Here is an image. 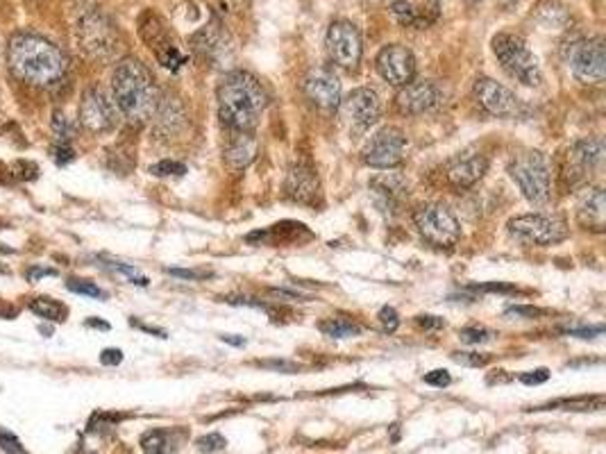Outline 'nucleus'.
I'll list each match as a JSON object with an SVG mask.
<instances>
[{
  "label": "nucleus",
  "mask_w": 606,
  "mask_h": 454,
  "mask_svg": "<svg viewBox=\"0 0 606 454\" xmlns=\"http://www.w3.org/2000/svg\"><path fill=\"white\" fill-rule=\"evenodd\" d=\"M0 448L7 449L10 454H25L21 440L16 439L14 434H10V431H5V430H0Z\"/></svg>",
  "instance_id": "nucleus-37"
},
{
  "label": "nucleus",
  "mask_w": 606,
  "mask_h": 454,
  "mask_svg": "<svg viewBox=\"0 0 606 454\" xmlns=\"http://www.w3.org/2000/svg\"><path fill=\"white\" fill-rule=\"evenodd\" d=\"M16 177H21V180H34V177H39V168L34 164H30V161H19L16 164Z\"/></svg>",
  "instance_id": "nucleus-42"
},
{
  "label": "nucleus",
  "mask_w": 606,
  "mask_h": 454,
  "mask_svg": "<svg viewBox=\"0 0 606 454\" xmlns=\"http://www.w3.org/2000/svg\"><path fill=\"white\" fill-rule=\"evenodd\" d=\"M150 173L157 177H171V176L180 177L186 173V164H182V161H176V159H161L150 166Z\"/></svg>",
  "instance_id": "nucleus-30"
},
{
  "label": "nucleus",
  "mask_w": 606,
  "mask_h": 454,
  "mask_svg": "<svg viewBox=\"0 0 606 454\" xmlns=\"http://www.w3.org/2000/svg\"><path fill=\"white\" fill-rule=\"evenodd\" d=\"M52 132L58 137V143H71V139L76 137V125L62 112H55L52 114Z\"/></svg>",
  "instance_id": "nucleus-28"
},
{
  "label": "nucleus",
  "mask_w": 606,
  "mask_h": 454,
  "mask_svg": "<svg viewBox=\"0 0 606 454\" xmlns=\"http://www.w3.org/2000/svg\"><path fill=\"white\" fill-rule=\"evenodd\" d=\"M303 86L307 98L321 109H334L341 104V82L330 68H312Z\"/></svg>",
  "instance_id": "nucleus-15"
},
{
  "label": "nucleus",
  "mask_w": 606,
  "mask_h": 454,
  "mask_svg": "<svg viewBox=\"0 0 606 454\" xmlns=\"http://www.w3.org/2000/svg\"><path fill=\"white\" fill-rule=\"evenodd\" d=\"M80 123L89 132H107L114 128V104L100 86H91L80 100Z\"/></svg>",
  "instance_id": "nucleus-14"
},
{
  "label": "nucleus",
  "mask_w": 606,
  "mask_h": 454,
  "mask_svg": "<svg viewBox=\"0 0 606 454\" xmlns=\"http://www.w3.org/2000/svg\"><path fill=\"white\" fill-rule=\"evenodd\" d=\"M0 255H14V248H7L0 243Z\"/></svg>",
  "instance_id": "nucleus-51"
},
{
  "label": "nucleus",
  "mask_w": 606,
  "mask_h": 454,
  "mask_svg": "<svg viewBox=\"0 0 606 454\" xmlns=\"http://www.w3.org/2000/svg\"><path fill=\"white\" fill-rule=\"evenodd\" d=\"M121 361H123V352H121L119 348H107V350H103V355H100V364L103 366H119Z\"/></svg>",
  "instance_id": "nucleus-41"
},
{
  "label": "nucleus",
  "mask_w": 606,
  "mask_h": 454,
  "mask_svg": "<svg viewBox=\"0 0 606 454\" xmlns=\"http://www.w3.org/2000/svg\"><path fill=\"white\" fill-rule=\"evenodd\" d=\"M77 37H80L82 50L94 59H107L119 48L116 46L119 39H116L114 25L109 23L100 12L82 16L80 23H77Z\"/></svg>",
  "instance_id": "nucleus-9"
},
{
  "label": "nucleus",
  "mask_w": 606,
  "mask_h": 454,
  "mask_svg": "<svg viewBox=\"0 0 606 454\" xmlns=\"http://www.w3.org/2000/svg\"><path fill=\"white\" fill-rule=\"evenodd\" d=\"M522 384H527V386H536V384H543L549 379V370L547 368H538V370H529V373H522L520 377Z\"/></svg>",
  "instance_id": "nucleus-39"
},
{
  "label": "nucleus",
  "mask_w": 606,
  "mask_h": 454,
  "mask_svg": "<svg viewBox=\"0 0 606 454\" xmlns=\"http://www.w3.org/2000/svg\"><path fill=\"white\" fill-rule=\"evenodd\" d=\"M327 52L337 67L355 68L361 62V52H364V41L361 32L350 21H334L327 30L325 37Z\"/></svg>",
  "instance_id": "nucleus-10"
},
{
  "label": "nucleus",
  "mask_w": 606,
  "mask_h": 454,
  "mask_svg": "<svg viewBox=\"0 0 606 454\" xmlns=\"http://www.w3.org/2000/svg\"><path fill=\"white\" fill-rule=\"evenodd\" d=\"M440 100H443V94H440L439 85H434V82L430 80H418V82L412 80L409 85H404L402 89H400L395 103H398V109L402 114L416 116V114H425L430 112V109L439 107Z\"/></svg>",
  "instance_id": "nucleus-16"
},
{
  "label": "nucleus",
  "mask_w": 606,
  "mask_h": 454,
  "mask_svg": "<svg viewBox=\"0 0 606 454\" xmlns=\"http://www.w3.org/2000/svg\"><path fill=\"white\" fill-rule=\"evenodd\" d=\"M318 330L322 331L325 336H332V339H350V336H359L361 327L357 325L355 321L350 318H327L318 325Z\"/></svg>",
  "instance_id": "nucleus-24"
},
{
  "label": "nucleus",
  "mask_w": 606,
  "mask_h": 454,
  "mask_svg": "<svg viewBox=\"0 0 606 454\" xmlns=\"http://www.w3.org/2000/svg\"><path fill=\"white\" fill-rule=\"evenodd\" d=\"M452 359H455L457 364L475 366V368L488 364V357L486 355H477V352H455V355H452Z\"/></svg>",
  "instance_id": "nucleus-34"
},
{
  "label": "nucleus",
  "mask_w": 606,
  "mask_h": 454,
  "mask_svg": "<svg viewBox=\"0 0 606 454\" xmlns=\"http://www.w3.org/2000/svg\"><path fill=\"white\" fill-rule=\"evenodd\" d=\"M257 150H259V146H257V139L252 137V132H234V137L225 146V164L232 170L246 168L255 161Z\"/></svg>",
  "instance_id": "nucleus-21"
},
{
  "label": "nucleus",
  "mask_w": 606,
  "mask_h": 454,
  "mask_svg": "<svg viewBox=\"0 0 606 454\" xmlns=\"http://www.w3.org/2000/svg\"><path fill=\"white\" fill-rule=\"evenodd\" d=\"M486 168L488 161L482 152H464L448 164L446 177L455 189H468L482 180Z\"/></svg>",
  "instance_id": "nucleus-19"
},
{
  "label": "nucleus",
  "mask_w": 606,
  "mask_h": 454,
  "mask_svg": "<svg viewBox=\"0 0 606 454\" xmlns=\"http://www.w3.org/2000/svg\"><path fill=\"white\" fill-rule=\"evenodd\" d=\"M509 173L520 186L522 195L531 204H545L549 200V164L543 152H520L509 164Z\"/></svg>",
  "instance_id": "nucleus-5"
},
{
  "label": "nucleus",
  "mask_w": 606,
  "mask_h": 454,
  "mask_svg": "<svg viewBox=\"0 0 606 454\" xmlns=\"http://www.w3.org/2000/svg\"><path fill=\"white\" fill-rule=\"evenodd\" d=\"M67 289L73 291V294H80V295H89V298H107V294H104L103 289H100L98 284H94L91 279H77V277H71L67 282Z\"/></svg>",
  "instance_id": "nucleus-29"
},
{
  "label": "nucleus",
  "mask_w": 606,
  "mask_h": 454,
  "mask_svg": "<svg viewBox=\"0 0 606 454\" xmlns=\"http://www.w3.org/2000/svg\"><path fill=\"white\" fill-rule=\"evenodd\" d=\"M475 291H491V294H518L516 286H509V284H482V286H473Z\"/></svg>",
  "instance_id": "nucleus-44"
},
{
  "label": "nucleus",
  "mask_w": 606,
  "mask_h": 454,
  "mask_svg": "<svg viewBox=\"0 0 606 454\" xmlns=\"http://www.w3.org/2000/svg\"><path fill=\"white\" fill-rule=\"evenodd\" d=\"M570 68L577 80L601 85L606 77V46L601 37L583 39L570 48Z\"/></svg>",
  "instance_id": "nucleus-8"
},
{
  "label": "nucleus",
  "mask_w": 606,
  "mask_h": 454,
  "mask_svg": "<svg viewBox=\"0 0 606 454\" xmlns=\"http://www.w3.org/2000/svg\"><path fill=\"white\" fill-rule=\"evenodd\" d=\"M459 339L464 343H470V346H479V343H486L493 339V331L486 327H464L459 331Z\"/></svg>",
  "instance_id": "nucleus-31"
},
{
  "label": "nucleus",
  "mask_w": 606,
  "mask_h": 454,
  "mask_svg": "<svg viewBox=\"0 0 606 454\" xmlns=\"http://www.w3.org/2000/svg\"><path fill=\"white\" fill-rule=\"evenodd\" d=\"M601 331H604V327L597 325V327H588V330H565V334L579 336V339H592V336H601Z\"/></svg>",
  "instance_id": "nucleus-47"
},
{
  "label": "nucleus",
  "mask_w": 606,
  "mask_h": 454,
  "mask_svg": "<svg viewBox=\"0 0 606 454\" xmlns=\"http://www.w3.org/2000/svg\"><path fill=\"white\" fill-rule=\"evenodd\" d=\"M375 64H377L379 76L393 86L409 85L413 76H416V57H413V52L407 46H400V43L384 46Z\"/></svg>",
  "instance_id": "nucleus-13"
},
{
  "label": "nucleus",
  "mask_w": 606,
  "mask_h": 454,
  "mask_svg": "<svg viewBox=\"0 0 606 454\" xmlns=\"http://www.w3.org/2000/svg\"><path fill=\"white\" fill-rule=\"evenodd\" d=\"M407 137L398 128H382L368 141L364 150V161L373 168H395L402 164Z\"/></svg>",
  "instance_id": "nucleus-11"
},
{
  "label": "nucleus",
  "mask_w": 606,
  "mask_h": 454,
  "mask_svg": "<svg viewBox=\"0 0 606 454\" xmlns=\"http://www.w3.org/2000/svg\"><path fill=\"white\" fill-rule=\"evenodd\" d=\"M418 232L436 248H452L461 239V225L446 204H422L413 213Z\"/></svg>",
  "instance_id": "nucleus-7"
},
{
  "label": "nucleus",
  "mask_w": 606,
  "mask_h": 454,
  "mask_svg": "<svg viewBox=\"0 0 606 454\" xmlns=\"http://www.w3.org/2000/svg\"><path fill=\"white\" fill-rule=\"evenodd\" d=\"M493 52L500 59L504 71L518 80L520 85L536 86L540 85L543 76H540L538 59L531 55V50L527 48L525 39L518 37V34L500 32L498 37L493 39Z\"/></svg>",
  "instance_id": "nucleus-4"
},
{
  "label": "nucleus",
  "mask_w": 606,
  "mask_h": 454,
  "mask_svg": "<svg viewBox=\"0 0 606 454\" xmlns=\"http://www.w3.org/2000/svg\"><path fill=\"white\" fill-rule=\"evenodd\" d=\"M604 407V397H573V400H556V403L545 404V409H565V412H592V409Z\"/></svg>",
  "instance_id": "nucleus-25"
},
{
  "label": "nucleus",
  "mask_w": 606,
  "mask_h": 454,
  "mask_svg": "<svg viewBox=\"0 0 606 454\" xmlns=\"http://www.w3.org/2000/svg\"><path fill=\"white\" fill-rule=\"evenodd\" d=\"M112 268L116 270V273H121L123 277H128L132 284H139V286H148V277H143L141 273H139L137 268H132V266H125V264H112Z\"/></svg>",
  "instance_id": "nucleus-36"
},
{
  "label": "nucleus",
  "mask_w": 606,
  "mask_h": 454,
  "mask_svg": "<svg viewBox=\"0 0 606 454\" xmlns=\"http://www.w3.org/2000/svg\"><path fill=\"white\" fill-rule=\"evenodd\" d=\"M28 307H30V312L34 313V316L43 318V321H50V322H64L68 316L67 304H62L59 300L48 298V295H37V298H30Z\"/></svg>",
  "instance_id": "nucleus-23"
},
{
  "label": "nucleus",
  "mask_w": 606,
  "mask_h": 454,
  "mask_svg": "<svg viewBox=\"0 0 606 454\" xmlns=\"http://www.w3.org/2000/svg\"><path fill=\"white\" fill-rule=\"evenodd\" d=\"M577 218L582 227L592 232H604L606 225V195L604 189H586L579 195Z\"/></svg>",
  "instance_id": "nucleus-20"
},
{
  "label": "nucleus",
  "mask_w": 606,
  "mask_h": 454,
  "mask_svg": "<svg viewBox=\"0 0 606 454\" xmlns=\"http://www.w3.org/2000/svg\"><path fill=\"white\" fill-rule=\"evenodd\" d=\"M221 339H223L225 343H232V346H246V339H237L234 334H223Z\"/></svg>",
  "instance_id": "nucleus-49"
},
{
  "label": "nucleus",
  "mask_w": 606,
  "mask_h": 454,
  "mask_svg": "<svg viewBox=\"0 0 606 454\" xmlns=\"http://www.w3.org/2000/svg\"><path fill=\"white\" fill-rule=\"evenodd\" d=\"M112 94H114L116 107L132 123L150 121L161 100L152 73L134 57L116 64L114 76H112Z\"/></svg>",
  "instance_id": "nucleus-3"
},
{
  "label": "nucleus",
  "mask_w": 606,
  "mask_h": 454,
  "mask_svg": "<svg viewBox=\"0 0 606 454\" xmlns=\"http://www.w3.org/2000/svg\"><path fill=\"white\" fill-rule=\"evenodd\" d=\"M379 322H382L384 331H395L400 325V316L398 312H395L393 307H382V312H379Z\"/></svg>",
  "instance_id": "nucleus-35"
},
{
  "label": "nucleus",
  "mask_w": 606,
  "mask_h": 454,
  "mask_svg": "<svg viewBox=\"0 0 606 454\" xmlns=\"http://www.w3.org/2000/svg\"><path fill=\"white\" fill-rule=\"evenodd\" d=\"M500 3H502V5H516L518 0H500Z\"/></svg>",
  "instance_id": "nucleus-52"
},
{
  "label": "nucleus",
  "mask_w": 606,
  "mask_h": 454,
  "mask_svg": "<svg viewBox=\"0 0 606 454\" xmlns=\"http://www.w3.org/2000/svg\"><path fill=\"white\" fill-rule=\"evenodd\" d=\"M343 114L352 121V125L357 128H370L375 121L379 119L382 114V104H379L377 94L368 86H359V89H352L350 95L341 103Z\"/></svg>",
  "instance_id": "nucleus-17"
},
{
  "label": "nucleus",
  "mask_w": 606,
  "mask_h": 454,
  "mask_svg": "<svg viewBox=\"0 0 606 454\" xmlns=\"http://www.w3.org/2000/svg\"><path fill=\"white\" fill-rule=\"evenodd\" d=\"M141 448L146 454H171L168 434L161 430H150L141 436Z\"/></svg>",
  "instance_id": "nucleus-27"
},
{
  "label": "nucleus",
  "mask_w": 606,
  "mask_h": 454,
  "mask_svg": "<svg viewBox=\"0 0 606 454\" xmlns=\"http://www.w3.org/2000/svg\"><path fill=\"white\" fill-rule=\"evenodd\" d=\"M218 116L232 132H252L268 104L264 86L246 71H232L218 85Z\"/></svg>",
  "instance_id": "nucleus-2"
},
{
  "label": "nucleus",
  "mask_w": 606,
  "mask_h": 454,
  "mask_svg": "<svg viewBox=\"0 0 606 454\" xmlns=\"http://www.w3.org/2000/svg\"><path fill=\"white\" fill-rule=\"evenodd\" d=\"M0 273H7V270H5V268H3V266H0Z\"/></svg>",
  "instance_id": "nucleus-53"
},
{
  "label": "nucleus",
  "mask_w": 606,
  "mask_h": 454,
  "mask_svg": "<svg viewBox=\"0 0 606 454\" xmlns=\"http://www.w3.org/2000/svg\"><path fill=\"white\" fill-rule=\"evenodd\" d=\"M52 159L58 166H67L68 161L76 159V150L71 148V143H58V146L52 148Z\"/></svg>",
  "instance_id": "nucleus-33"
},
{
  "label": "nucleus",
  "mask_w": 606,
  "mask_h": 454,
  "mask_svg": "<svg viewBox=\"0 0 606 454\" xmlns=\"http://www.w3.org/2000/svg\"><path fill=\"white\" fill-rule=\"evenodd\" d=\"M7 62L19 80L32 86H55L68 71V59L48 39L32 32L14 34L7 48Z\"/></svg>",
  "instance_id": "nucleus-1"
},
{
  "label": "nucleus",
  "mask_w": 606,
  "mask_h": 454,
  "mask_svg": "<svg viewBox=\"0 0 606 454\" xmlns=\"http://www.w3.org/2000/svg\"><path fill=\"white\" fill-rule=\"evenodd\" d=\"M168 273L177 275V277H186V279H198V277H207L209 275V273H195V270H177V268L168 270Z\"/></svg>",
  "instance_id": "nucleus-48"
},
{
  "label": "nucleus",
  "mask_w": 606,
  "mask_h": 454,
  "mask_svg": "<svg viewBox=\"0 0 606 454\" xmlns=\"http://www.w3.org/2000/svg\"><path fill=\"white\" fill-rule=\"evenodd\" d=\"M416 322L422 327V330H440V327L446 325L443 318H439V316H418Z\"/></svg>",
  "instance_id": "nucleus-46"
},
{
  "label": "nucleus",
  "mask_w": 606,
  "mask_h": 454,
  "mask_svg": "<svg viewBox=\"0 0 606 454\" xmlns=\"http://www.w3.org/2000/svg\"><path fill=\"white\" fill-rule=\"evenodd\" d=\"M425 384H430V386H436V388H443V386H450L452 377L448 370H431V373H427L425 377Z\"/></svg>",
  "instance_id": "nucleus-38"
},
{
  "label": "nucleus",
  "mask_w": 606,
  "mask_h": 454,
  "mask_svg": "<svg viewBox=\"0 0 606 454\" xmlns=\"http://www.w3.org/2000/svg\"><path fill=\"white\" fill-rule=\"evenodd\" d=\"M195 445H198L200 452L213 454V452H221V449L228 445V440H225L221 434H207V436H203V439H198V443Z\"/></svg>",
  "instance_id": "nucleus-32"
},
{
  "label": "nucleus",
  "mask_w": 606,
  "mask_h": 454,
  "mask_svg": "<svg viewBox=\"0 0 606 454\" xmlns=\"http://www.w3.org/2000/svg\"><path fill=\"white\" fill-rule=\"evenodd\" d=\"M259 366H264V368H270V370H282V373H295V370H300L298 364H294V361H285V359L261 361Z\"/></svg>",
  "instance_id": "nucleus-40"
},
{
  "label": "nucleus",
  "mask_w": 606,
  "mask_h": 454,
  "mask_svg": "<svg viewBox=\"0 0 606 454\" xmlns=\"http://www.w3.org/2000/svg\"><path fill=\"white\" fill-rule=\"evenodd\" d=\"M286 195L300 204H316L321 200V182L309 161H298L286 177Z\"/></svg>",
  "instance_id": "nucleus-18"
},
{
  "label": "nucleus",
  "mask_w": 606,
  "mask_h": 454,
  "mask_svg": "<svg viewBox=\"0 0 606 454\" xmlns=\"http://www.w3.org/2000/svg\"><path fill=\"white\" fill-rule=\"evenodd\" d=\"M509 234L525 246H555L568 237V225L556 213H522L509 221Z\"/></svg>",
  "instance_id": "nucleus-6"
},
{
  "label": "nucleus",
  "mask_w": 606,
  "mask_h": 454,
  "mask_svg": "<svg viewBox=\"0 0 606 454\" xmlns=\"http://www.w3.org/2000/svg\"><path fill=\"white\" fill-rule=\"evenodd\" d=\"M86 327H98V330H109V325H107V322H103V321H95V318H89V321H86Z\"/></svg>",
  "instance_id": "nucleus-50"
},
{
  "label": "nucleus",
  "mask_w": 606,
  "mask_h": 454,
  "mask_svg": "<svg viewBox=\"0 0 606 454\" xmlns=\"http://www.w3.org/2000/svg\"><path fill=\"white\" fill-rule=\"evenodd\" d=\"M475 98L493 116L500 119H516L522 114V100L513 94L509 86L491 80V77H479L475 82Z\"/></svg>",
  "instance_id": "nucleus-12"
},
{
  "label": "nucleus",
  "mask_w": 606,
  "mask_h": 454,
  "mask_svg": "<svg viewBox=\"0 0 606 454\" xmlns=\"http://www.w3.org/2000/svg\"><path fill=\"white\" fill-rule=\"evenodd\" d=\"M391 12H393V16L400 21V23L409 25V28H422V25H427L422 12L416 10L413 3H409V0H398V3H393V5H391Z\"/></svg>",
  "instance_id": "nucleus-26"
},
{
  "label": "nucleus",
  "mask_w": 606,
  "mask_h": 454,
  "mask_svg": "<svg viewBox=\"0 0 606 454\" xmlns=\"http://www.w3.org/2000/svg\"><path fill=\"white\" fill-rule=\"evenodd\" d=\"M545 309H536V307H513L509 309L507 316H525V318H538L543 316Z\"/></svg>",
  "instance_id": "nucleus-45"
},
{
  "label": "nucleus",
  "mask_w": 606,
  "mask_h": 454,
  "mask_svg": "<svg viewBox=\"0 0 606 454\" xmlns=\"http://www.w3.org/2000/svg\"><path fill=\"white\" fill-rule=\"evenodd\" d=\"M50 275H58V270L43 268V266H32V268H28V273H25V279H28V282H39V279L43 277H50Z\"/></svg>",
  "instance_id": "nucleus-43"
},
{
  "label": "nucleus",
  "mask_w": 606,
  "mask_h": 454,
  "mask_svg": "<svg viewBox=\"0 0 606 454\" xmlns=\"http://www.w3.org/2000/svg\"><path fill=\"white\" fill-rule=\"evenodd\" d=\"M604 141L600 137L595 139H582L573 146V159L577 164L579 170H592L600 168L601 161H604Z\"/></svg>",
  "instance_id": "nucleus-22"
}]
</instances>
